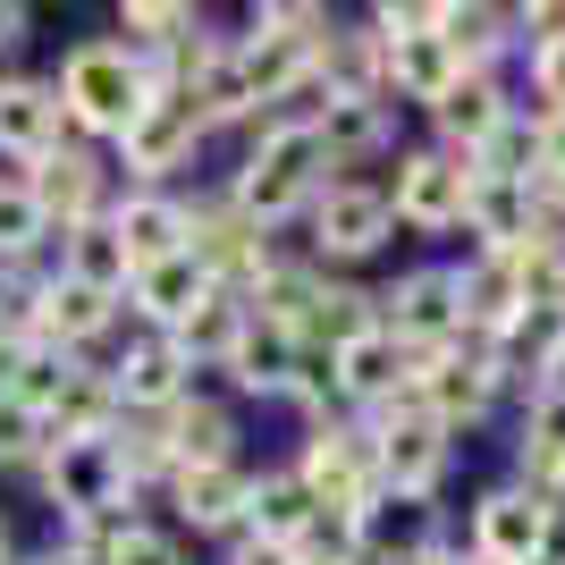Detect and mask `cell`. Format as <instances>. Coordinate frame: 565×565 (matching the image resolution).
<instances>
[{
  "label": "cell",
  "mask_w": 565,
  "mask_h": 565,
  "mask_svg": "<svg viewBox=\"0 0 565 565\" xmlns=\"http://www.w3.org/2000/svg\"><path fill=\"white\" fill-rule=\"evenodd\" d=\"M347 532H354V565H423L430 548H448V515H439V498H388V490H372L347 515Z\"/></svg>",
  "instance_id": "obj_13"
},
{
  "label": "cell",
  "mask_w": 565,
  "mask_h": 565,
  "mask_svg": "<svg viewBox=\"0 0 565 565\" xmlns=\"http://www.w3.org/2000/svg\"><path fill=\"white\" fill-rule=\"evenodd\" d=\"M565 541V507H548V498H532L523 481H490V490L465 507V557L481 565H532L548 557V548Z\"/></svg>",
  "instance_id": "obj_4"
},
{
  "label": "cell",
  "mask_w": 565,
  "mask_h": 565,
  "mask_svg": "<svg viewBox=\"0 0 565 565\" xmlns=\"http://www.w3.org/2000/svg\"><path fill=\"white\" fill-rule=\"evenodd\" d=\"M51 94H60V110H68V136L76 143H110L127 118L143 110V68L136 51L110 43V34H94V43H68L60 51V68H51Z\"/></svg>",
  "instance_id": "obj_2"
},
{
  "label": "cell",
  "mask_w": 565,
  "mask_h": 565,
  "mask_svg": "<svg viewBox=\"0 0 565 565\" xmlns=\"http://www.w3.org/2000/svg\"><path fill=\"white\" fill-rule=\"evenodd\" d=\"M472 178H498V186H532V178H541V118L523 110V102H515V118L472 152Z\"/></svg>",
  "instance_id": "obj_34"
},
{
  "label": "cell",
  "mask_w": 565,
  "mask_h": 565,
  "mask_svg": "<svg viewBox=\"0 0 565 565\" xmlns=\"http://www.w3.org/2000/svg\"><path fill=\"white\" fill-rule=\"evenodd\" d=\"M236 330H245V305H236L228 287H212V296H203V305H194L186 321H178V330H169V347L186 354V372L203 380V372H220V363H228Z\"/></svg>",
  "instance_id": "obj_30"
},
{
  "label": "cell",
  "mask_w": 565,
  "mask_h": 565,
  "mask_svg": "<svg viewBox=\"0 0 565 565\" xmlns=\"http://www.w3.org/2000/svg\"><path fill=\"white\" fill-rule=\"evenodd\" d=\"M423 565H481V557H465V548H456V541H448V548H430V557H423Z\"/></svg>",
  "instance_id": "obj_45"
},
{
  "label": "cell",
  "mask_w": 565,
  "mask_h": 565,
  "mask_svg": "<svg viewBox=\"0 0 565 565\" xmlns=\"http://www.w3.org/2000/svg\"><path fill=\"white\" fill-rule=\"evenodd\" d=\"M515 448L565 456V388H541V397H523V414H515Z\"/></svg>",
  "instance_id": "obj_39"
},
{
  "label": "cell",
  "mask_w": 565,
  "mask_h": 565,
  "mask_svg": "<svg viewBox=\"0 0 565 565\" xmlns=\"http://www.w3.org/2000/svg\"><path fill=\"white\" fill-rule=\"evenodd\" d=\"M287 472H296V481L312 490V507H321V515L347 523L354 507L380 490V472H372V430H363V414H330V423H305V439H296Z\"/></svg>",
  "instance_id": "obj_5"
},
{
  "label": "cell",
  "mask_w": 565,
  "mask_h": 565,
  "mask_svg": "<svg viewBox=\"0 0 565 565\" xmlns=\"http://www.w3.org/2000/svg\"><path fill=\"white\" fill-rule=\"evenodd\" d=\"M541 178H565V110L541 118Z\"/></svg>",
  "instance_id": "obj_43"
},
{
  "label": "cell",
  "mask_w": 565,
  "mask_h": 565,
  "mask_svg": "<svg viewBox=\"0 0 565 565\" xmlns=\"http://www.w3.org/2000/svg\"><path fill=\"white\" fill-rule=\"evenodd\" d=\"M363 330H380V287L330 270L321 296H312V312H305V347H347V338H363Z\"/></svg>",
  "instance_id": "obj_31"
},
{
  "label": "cell",
  "mask_w": 565,
  "mask_h": 565,
  "mask_svg": "<svg viewBox=\"0 0 565 565\" xmlns=\"http://www.w3.org/2000/svg\"><path fill=\"white\" fill-rule=\"evenodd\" d=\"M363 430H372V472L388 498H439L456 472V439L430 414H414V405H388V414H363Z\"/></svg>",
  "instance_id": "obj_8"
},
{
  "label": "cell",
  "mask_w": 565,
  "mask_h": 565,
  "mask_svg": "<svg viewBox=\"0 0 565 565\" xmlns=\"http://www.w3.org/2000/svg\"><path fill=\"white\" fill-rule=\"evenodd\" d=\"M245 490H254V456L245 465H203V472H169V532L178 541H220L228 548L236 532H245Z\"/></svg>",
  "instance_id": "obj_15"
},
{
  "label": "cell",
  "mask_w": 565,
  "mask_h": 565,
  "mask_svg": "<svg viewBox=\"0 0 565 565\" xmlns=\"http://www.w3.org/2000/svg\"><path fill=\"white\" fill-rule=\"evenodd\" d=\"M34 481H43V498H51V515H60V523L136 507V490H127V472H118V448H110V439H68V448H51L43 465H34Z\"/></svg>",
  "instance_id": "obj_14"
},
{
  "label": "cell",
  "mask_w": 565,
  "mask_h": 565,
  "mask_svg": "<svg viewBox=\"0 0 565 565\" xmlns=\"http://www.w3.org/2000/svg\"><path fill=\"white\" fill-rule=\"evenodd\" d=\"M532 565H565V541H557V548H548V557H532Z\"/></svg>",
  "instance_id": "obj_48"
},
{
  "label": "cell",
  "mask_w": 565,
  "mask_h": 565,
  "mask_svg": "<svg viewBox=\"0 0 565 565\" xmlns=\"http://www.w3.org/2000/svg\"><path fill=\"white\" fill-rule=\"evenodd\" d=\"M548 43H565V0H523L515 9V60L523 51H548Z\"/></svg>",
  "instance_id": "obj_41"
},
{
  "label": "cell",
  "mask_w": 565,
  "mask_h": 565,
  "mask_svg": "<svg viewBox=\"0 0 565 565\" xmlns=\"http://www.w3.org/2000/svg\"><path fill=\"white\" fill-rule=\"evenodd\" d=\"M380 194H388V220H397L405 236H448V228H465L472 161H456L439 143H405L397 169L380 178Z\"/></svg>",
  "instance_id": "obj_6"
},
{
  "label": "cell",
  "mask_w": 565,
  "mask_h": 565,
  "mask_svg": "<svg viewBox=\"0 0 565 565\" xmlns=\"http://www.w3.org/2000/svg\"><path fill=\"white\" fill-rule=\"evenodd\" d=\"M110 372V397H118V423H161L169 405L194 388V372H186V354L169 347V338H152V330H127V347L102 363Z\"/></svg>",
  "instance_id": "obj_16"
},
{
  "label": "cell",
  "mask_w": 565,
  "mask_h": 565,
  "mask_svg": "<svg viewBox=\"0 0 565 565\" xmlns=\"http://www.w3.org/2000/svg\"><path fill=\"white\" fill-rule=\"evenodd\" d=\"M102 220H110L127 270L186 254V194H178V186H118V203H110Z\"/></svg>",
  "instance_id": "obj_19"
},
{
  "label": "cell",
  "mask_w": 565,
  "mask_h": 565,
  "mask_svg": "<svg viewBox=\"0 0 565 565\" xmlns=\"http://www.w3.org/2000/svg\"><path fill=\"white\" fill-rule=\"evenodd\" d=\"M380 330L397 338L414 363L465 347V305H456V262H414L380 287Z\"/></svg>",
  "instance_id": "obj_7"
},
{
  "label": "cell",
  "mask_w": 565,
  "mask_h": 565,
  "mask_svg": "<svg viewBox=\"0 0 565 565\" xmlns=\"http://www.w3.org/2000/svg\"><path fill=\"white\" fill-rule=\"evenodd\" d=\"M186 34H203V9H194V0H118V34L110 43H127L136 60H152V51L186 43Z\"/></svg>",
  "instance_id": "obj_32"
},
{
  "label": "cell",
  "mask_w": 565,
  "mask_h": 565,
  "mask_svg": "<svg viewBox=\"0 0 565 565\" xmlns=\"http://www.w3.org/2000/svg\"><path fill=\"white\" fill-rule=\"evenodd\" d=\"M220 565H296V548H270V541H254V532H236V541L220 548Z\"/></svg>",
  "instance_id": "obj_42"
},
{
  "label": "cell",
  "mask_w": 565,
  "mask_h": 565,
  "mask_svg": "<svg viewBox=\"0 0 565 565\" xmlns=\"http://www.w3.org/2000/svg\"><path fill=\"white\" fill-rule=\"evenodd\" d=\"M161 439L178 456V472H203V465H245V423L236 405L212 397V388H186V397L161 414Z\"/></svg>",
  "instance_id": "obj_21"
},
{
  "label": "cell",
  "mask_w": 565,
  "mask_h": 565,
  "mask_svg": "<svg viewBox=\"0 0 565 565\" xmlns=\"http://www.w3.org/2000/svg\"><path fill=\"white\" fill-rule=\"evenodd\" d=\"M43 456H51L43 414H25L18 397H0V472H34Z\"/></svg>",
  "instance_id": "obj_37"
},
{
  "label": "cell",
  "mask_w": 565,
  "mask_h": 565,
  "mask_svg": "<svg viewBox=\"0 0 565 565\" xmlns=\"http://www.w3.org/2000/svg\"><path fill=\"white\" fill-rule=\"evenodd\" d=\"M51 143H68V110L51 94V76H0V152L25 169Z\"/></svg>",
  "instance_id": "obj_24"
},
{
  "label": "cell",
  "mask_w": 565,
  "mask_h": 565,
  "mask_svg": "<svg viewBox=\"0 0 565 565\" xmlns=\"http://www.w3.org/2000/svg\"><path fill=\"white\" fill-rule=\"evenodd\" d=\"M0 565H25V557H0Z\"/></svg>",
  "instance_id": "obj_49"
},
{
  "label": "cell",
  "mask_w": 565,
  "mask_h": 565,
  "mask_svg": "<svg viewBox=\"0 0 565 565\" xmlns=\"http://www.w3.org/2000/svg\"><path fill=\"white\" fill-rule=\"evenodd\" d=\"M212 296V279L194 270L186 254H169V262H143L136 279H127V296H118V312L136 321V330H152V338H169L178 321H186L194 305Z\"/></svg>",
  "instance_id": "obj_25"
},
{
  "label": "cell",
  "mask_w": 565,
  "mask_h": 565,
  "mask_svg": "<svg viewBox=\"0 0 565 565\" xmlns=\"http://www.w3.org/2000/svg\"><path fill=\"white\" fill-rule=\"evenodd\" d=\"M465 236H472V254H515V245H532V236H541V220H532V186L472 178V194H465Z\"/></svg>",
  "instance_id": "obj_27"
},
{
  "label": "cell",
  "mask_w": 565,
  "mask_h": 565,
  "mask_svg": "<svg viewBox=\"0 0 565 565\" xmlns=\"http://www.w3.org/2000/svg\"><path fill=\"white\" fill-rule=\"evenodd\" d=\"M430 34L465 68H490V76H507V60H515V9H498V0H430Z\"/></svg>",
  "instance_id": "obj_23"
},
{
  "label": "cell",
  "mask_w": 565,
  "mask_h": 565,
  "mask_svg": "<svg viewBox=\"0 0 565 565\" xmlns=\"http://www.w3.org/2000/svg\"><path fill=\"white\" fill-rule=\"evenodd\" d=\"M68 354H51V347H34V338H25V354H18V372H9V388H0V397H18L25 414H51V405H60V388H68Z\"/></svg>",
  "instance_id": "obj_36"
},
{
  "label": "cell",
  "mask_w": 565,
  "mask_h": 565,
  "mask_svg": "<svg viewBox=\"0 0 565 565\" xmlns=\"http://www.w3.org/2000/svg\"><path fill=\"white\" fill-rule=\"evenodd\" d=\"M18 186L34 194V212L51 220V236H68V228H94L102 212L118 203V178H110V161H102L94 143H51L43 161H25L18 169Z\"/></svg>",
  "instance_id": "obj_9"
},
{
  "label": "cell",
  "mask_w": 565,
  "mask_h": 565,
  "mask_svg": "<svg viewBox=\"0 0 565 565\" xmlns=\"http://www.w3.org/2000/svg\"><path fill=\"white\" fill-rule=\"evenodd\" d=\"M312 143L330 169H363V161H397V102L388 94H330L312 110Z\"/></svg>",
  "instance_id": "obj_17"
},
{
  "label": "cell",
  "mask_w": 565,
  "mask_h": 565,
  "mask_svg": "<svg viewBox=\"0 0 565 565\" xmlns=\"http://www.w3.org/2000/svg\"><path fill=\"white\" fill-rule=\"evenodd\" d=\"M18 321H25L34 347L68 354V363H94V347H110V330H118V305H110V296H85V287L60 279V270H43L34 296L18 305Z\"/></svg>",
  "instance_id": "obj_12"
},
{
  "label": "cell",
  "mask_w": 565,
  "mask_h": 565,
  "mask_svg": "<svg viewBox=\"0 0 565 565\" xmlns=\"http://www.w3.org/2000/svg\"><path fill=\"white\" fill-rule=\"evenodd\" d=\"M110 565H194V548L178 541V532H169V523H127V541L110 548Z\"/></svg>",
  "instance_id": "obj_38"
},
{
  "label": "cell",
  "mask_w": 565,
  "mask_h": 565,
  "mask_svg": "<svg viewBox=\"0 0 565 565\" xmlns=\"http://www.w3.org/2000/svg\"><path fill=\"white\" fill-rule=\"evenodd\" d=\"M296 347L305 338H287V330H270V321H254L245 312V330H236V347H228V363H220V380H228V405L245 397V405H287V380H296Z\"/></svg>",
  "instance_id": "obj_22"
},
{
  "label": "cell",
  "mask_w": 565,
  "mask_h": 565,
  "mask_svg": "<svg viewBox=\"0 0 565 565\" xmlns=\"http://www.w3.org/2000/svg\"><path fill=\"white\" fill-rule=\"evenodd\" d=\"M405 405L430 414L448 439H465V430H481L498 405H507V388H498V372H490V354H481V347H448V354H423V363H414Z\"/></svg>",
  "instance_id": "obj_10"
},
{
  "label": "cell",
  "mask_w": 565,
  "mask_h": 565,
  "mask_svg": "<svg viewBox=\"0 0 565 565\" xmlns=\"http://www.w3.org/2000/svg\"><path fill=\"white\" fill-rule=\"evenodd\" d=\"M330 354H338V414H388V405H405L414 354L388 330H363V338H347V347H330Z\"/></svg>",
  "instance_id": "obj_20"
},
{
  "label": "cell",
  "mask_w": 565,
  "mask_h": 565,
  "mask_svg": "<svg viewBox=\"0 0 565 565\" xmlns=\"http://www.w3.org/2000/svg\"><path fill=\"white\" fill-rule=\"evenodd\" d=\"M430 143H439V152H456V161H472V152H481V143L498 136V127H507V118H515V94H507V76H490V68H465L448 85V94L430 102Z\"/></svg>",
  "instance_id": "obj_18"
},
{
  "label": "cell",
  "mask_w": 565,
  "mask_h": 565,
  "mask_svg": "<svg viewBox=\"0 0 565 565\" xmlns=\"http://www.w3.org/2000/svg\"><path fill=\"white\" fill-rule=\"evenodd\" d=\"M388 236H397V220H388L380 178H330L305 212V254L321 262V270H338V279H347L354 262L388 254Z\"/></svg>",
  "instance_id": "obj_3"
},
{
  "label": "cell",
  "mask_w": 565,
  "mask_h": 565,
  "mask_svg": "<svg viewBox=\"0 0 565 565\" xmlns=\"http://www.w3.org/2000/svg\"><path fill=\"white\" fill-rule=\"evenodd\" d=\"M0 557H18V541H9V507H0Z\"/></svg>",
  "instance_id": "obj_46"
},
{
  "label": "cell",
  "mask_w": 565,
  "mask_h": 565,
  "mask_svg": "<svg viewBox=\"0 0 565 565\" xmlns=\"http://www.w3.org/2000/svg\"><path fill=\"white\" fill-rule=\"evenodd\" d=\"M523 85H532V102H523L532 118L565 110V43H548V51H523Z\"/></svg>",
  "instance_id": "obj_40"
},
{
  "label": "cell",
  "mask_w": 565,
  "mask_h": 565,
  "mask_svg": "<svg viewBox=\"0 0 565 565\" xmlns=\"http://www.w3.org/2000/svg\"><path fill=\"white\" fill-rule=\"evenodd\" d=\"M51 270L60 279H76L85 296H127V254H118V236H110V220H94V228H68V236H51Z\"/></svg>",
  "instance_id": "obj_28"
},
{
  "label": "cell",
  "mask_w": 565,
  "mask_h": 565,
  "mask_svg": "<svg viewBox=\"0 0 565 565\" xmlns=\"http://www.w3.org/2000/svg\"><path fill=\"white\" fill-rule=\"evenodd\" d=\"M25 565H68V557H60V548H43V557H25Z\"/></svg>",
  "instance_id": "obj_47"
},
{
  "label": "cell",
  "mask_w": 565,
  "mask_h": 565,
  "mask_svg": "<svg viewBox=\"0 0 565 565\" xmlns=\"http://www.w3.org/2000/svg\"><path fill=\"white\" fill-rule=\"evenodd\" d=\"M51 448H68V439H110L118 430V397H110V372L102 363H76L68 388H60V405L43 414Z\"/></svg>",
  "instance_id": "obj_29"
},
{
  "label": "cell",
  "mask_w": 565,
  "mask_h": 565,
  "mask_svg": "<svg viewBox=\"0 0 565 565\" xmlns=\"http://www.w3.org/2000/svg\"><path fill=\"white\" fill-rule=\"evenodd\" d=\"M203 127H194L186 102H143L127 127L110 136V178L118 186H169V178H186L203 161Z\"/></svg>",
  "instance_id": "obj_11"
},
{
  "label": "cell",
  "mask_w": 565,
  "mask_h": 565,
  "mask_svg": "<svg viewBox=\"0 0 565 565\" xmlns=\"http://www.w3.org/2000/svg\"><path fill=\"white\" fill-rule=\"evenodd\" d=\"M321 186H330V161H321V143H312L305 118H254V127H245V161L228 169L220 194H228L262 236H287L312 212Z\"/></svg>",
  "instance_id": "obj_1"
},
{
  "label": "cell",
  "mask_w": 565,
  "mask_h": 565,
  "mask_svg": "<svg viewBox=\"0 0 565 565\" xmlns=\"http://www.w3.org/2000/svg\"><path fill=\"white\" fill-rule=\"evenodd\" d=\"M245 532L270 548H305L321 532V507L287 465H254V490H245Z\"/></svg>",
  "instance_id": "obj_26"
},
{
  "label": "cell",
  "mask_w": 565,
  "mask_h": 565,
  "mask_svg": "<svg viewBox=\"0 0 565 565\" xmlns=\"http://www.w3.org/2000/svg\"><path fill=\"white\" fill-rule=\"evenodd\" d=\"M25 34H34V9H18V0H0V60H9V51H18Z\"/></svg>",
  "instance_id": "obj_44"
},
{
  "label": "cell",
  "mask_w": 565,
  "mask_h": 565,
  "mask_svg": "<svg viewBox=\"0 0 565 565\" xmlns=\"http://www.w3.org/2000/svg\"><path fill=\"white\" fill-rule=\"evenodd\" d=\"M245 34H270V43L321 60L330 34H338V18H330V0H254V9H245Z\"/></svg>",
  "instance_id": "obj_33"
},
{
  "label": "cell",
  "mask_w": 565,
  "mask_h": 565,
  "mask_svg": "<svg viewBox=\"0 0 565 565\" xmlns=\"http://www.w3.org/2000/svg\"><path fill=\"white\" fill-rule=\"evenodd\" d=\"M51 254V220L34 212V194L18 178H0V262H43Z\"/></svg>",
  "instance_id": "obj_35"
}]
</instances>
